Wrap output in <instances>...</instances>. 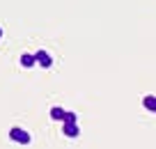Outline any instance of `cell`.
<instances>
[{
    "label": "cell",
    "mask_w": 156,
    "mask_h": 149,
    "mask_svg": "<svg viewBox=\"0 0 156 149\" xmlns=\"http://www.w3.org/2000/svg\"><path fill=\"white\" fill-rule=\"evenodd\" d=\"M34 60H37L39 67H44V69H48L51 64H53V60H51V55L46 53V51H37V53H34Z\"/></svg>",
    "instance_id": "2"
},
{
    "label": "cell",
    "mask_w": 156,
    "mask_h": 149,
    "mask_svg": "<svg viewBox=\"0 0 156 149\" xmlns=\"http://www.w3.org/2000/svg\"><path fill=\"white\" fill-rule=\"evenodd\" d=\"M76 119H78V117H76V112H67V110H64V117H62V122H64V124H73Z\"/></svg>",
    "instance_id": "7"
},
{
    "label": "cell",
    "mask_w": 156,
    "mask_h": 149,
    "mask_svg": "<svg viewBox=\"0 0 156 149\" xmlns=\"http://www.w3.org/2000/svg\"><path fill=\"white\" fill-rule=\"evenodd\" d=\"M62 133L67 135V138H78V135H80V129H78L76 122H73V124H64L62 126Z\"/></svg>",
    "instance_id": "3"
},
{
    "label": "cell",
    "mask_w": 156,
    "mask_h": 149,
    "mask_svg": "<svg viewBox=\"0 0 156 149\" xmlns=\"http://www.w3.org/2000/svg\"><path fill=\"white\" fill-rule=\"evenodd\" d=\"M9 138L14 140V142H19V144H30L32 135H30L28 131H23V129H19V126H14V129H9Z\"/></svg>",
    "instance_id": "1"
},
{
    "label": "cell",
    "mask_w": 156,
    "mask_h": 149,
    "mask_svg": "<svg viewBox=\"0 0 156 149\" xmlns=\"http://www.w3.org/2000/svg\"><path fill=\"white\" fill-rule=\"evenodd\" d=\"M142 103H145L147 110H154V112H156V96H145V99H142Z\"/></svg>",
    "instance_id": "6"
},
{
    "label": "cell",
    "mask_w": 156,
    "mask_h": 149,
    "mask_svg": "<svg viewBox=\"0 0 156 149\" xmlns=\"http://www.w3.org/2000/svg\"><path fill=\"white\" fill-rule=\"evenodd\" d=\"M34 64H37V60H34V55H32V53H23V55H21V67L32 69Z\"/></svg>",
    "instance_id": "4"
},
{
    "label": "cell",
    "mask_w": 156,
    "mask_h": 149,
    "mask_svg": "<svg viewBox=\"0 0 156 149\" xmlns=\"http://www.w3.org/2000/svg\"><path fill=\"white\" fill-rule=\"evenodd\" d=\"M0 39H2V30H0Z\"/></svg>",
    "instance_id": "8"
},
{
    "label": "cell",
    "mask_w": 156,
    "mask_h": 149,
    "mask_svg": "<svg viewBox=\"0 0 156 149\" xmlns=\"http://www.w3.org/2000/svg\"><path fill=\"white\" fill-rule=\"evenodd\" d=\"M62 117H64V110H62L60 106H53V108H51V119L62 122Z\"/></svg>",
    "instance_id": "5"
}]
</instances>
